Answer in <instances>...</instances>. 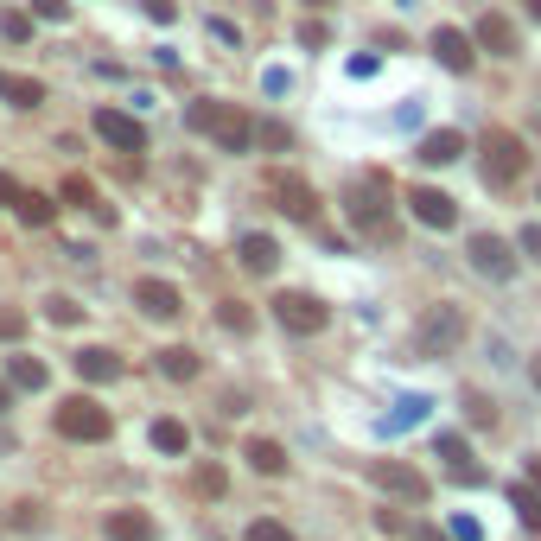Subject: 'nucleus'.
I'll use <instances>...</instances> for the list:
<instances>
[{
  "instance_id": "nucleus-1",
  "label": "nucleus",
  "mask_w": 541,
  "mask_h": 541,
  "mask_svg": "<svg viewBox=\"0 0 541 541\" xmlns=\"http://www.w3.org/2000/svg\"><path fill=\"white\" fill-rule=\"evenodd\" d=\"M185 128H191V134H211L223 153H249V147H255V121L242 115L236 102H217V96L191 102V109H185Z\"/></svg>"
},
{
  "instance_id": "nucleus-2",
  "label": "nucleus",
  "mask_w": 541,
  "mask_h": 541,
  "mask_svg": "<svg viewBox=\"0 0 541 541\" xmlns=\"http://www.w3.org/2000/svg\"><path fill=\"white\" fill-rule=\"evenodd\" d=\"M344 217L357 223L363 242H389V172H363V179L344 191Z\"/></svg>"
},
{
  "instance_id": "nucleus-3",
  "label": "nucleus",
  "mask_w": 541,
  "mask_h": 541,
  "mask_svg": "<svg viewBox=\"0 0 541 541\" xmlns=\"http://www.w3.org/2000/svg\"><path fill=\"white\" fill-rule=\"evenodd\" d=\"M51 427H58L64 440H83V446H102V440L115 433L109 408H102L96 395H64V401H58V414H51Z\"/></svg>"
},
{
  "instance_id": "nucleus-4",
  "label": "nucleus",
  "mask_w": 541,
  "mask_h": 541,
  "mask_svg": "<svg viewBox=\"0 0 541 541\" xmlns=\"http://www.w3.org/2000/svg\"><path fill=\"white\" fill-rule=\"evenodd\" d=\"M478 166H484V185H516L522 172H529V147H522V134L510 128H491L484 134V153H478Z\"/></svg>"
},
{
  "instance_id": "nucleus-5",
  "label": "nucleus",
  "mask_w": 541,
  "mask_h": 541,
  "mask_svg": "<svg viewBox=\"0 0 541 541\" xmlns=\"http://www.w3.org/2000/svg\"><path fill=\"white\" fill-rule=\"evenodd\" d=\"M274 325L293 331V338H319V331L331 325V306L319 300V293H274Z\"/></svg>"
},
{
  "instance_id": "nucleus-6",
  "label": "nucleus",
  "mask_w": 541,
  "mask_h": 541,
  "mask_svg": "<svg viewBox=\"0 0 541 541\" xmlns=\"http://www.w3.org/2000/svg\"><path fill=\"white\" fill-rule=\"evenodd\" d=\"M459 338H465V312L459 306H433L421 319V331H414L421 357H452V351H459Z\"/></svg>"
},
{
  "instance_id": "nucleus-7",
  "label": "nucleus",
  "mask_w": 541,
  "mask_h": 541,
  "mask_svg": "<svg viewBox=\"0 0 541 541\" xmlns=\"http://www.w3.org/2000/svg\"><path fill=\"white\" fill-rule=\"evenodd\" d=\"M465 255H471V268H478L484 281H510V274L522 268V255H516L503 236H491V230H478V236H471V242H465Z\"/></svg>"
},
{
  "instance_id": "nucleus-8",
  "label": "nucleus",
  "mask_w": 541,
  "mask_h": 541,
  "mask_svg": "<svg viewBox=\"0 0 541 541\" xmlns=\"http://www.w3.org/2000/svg\"><path fill=\"white\" fill-rule=\"evenodd\" d=\"M370 478H376L395 503H427V497H433L427 471H414V465H401V459H376V465H370Z\"/></svg>"
},
{
  "instance_id": "nucleus-9",
  "label": "nucleus",
  "mask_w": 541,
  "mask_h": 541,
  "mask_svg": "<svg viewBox=\"0 0 541 541\" xmlns=\"http://www.w3.org/2000/svg\"><path fill=\"white\" fill-rule=\"evenodd\" d=\"M408 211H414V223H427V230H452V223H459V198H446L440 185H414Z\"/></svg>"
},
{
  "instance_id": "nucleus-10",
  "label": "nucleus",
  "mask_w": 541,
  "mask_h": 541,
  "mask_svg": "<svg viewBox=\"0 0 541 541\" xmlns=\"http://www.w3.org/2000/svg\"><path fill=\"white\" fill-rule=\"evenodd\" d=\"M96 134H102L115 153H134V160L147 153V128H141L134 115H121V109H96Z\"/></svg>"
},
{
  "instance_id": "nucleus-11",
  "label": "nucleus",
  "mask_w": 541,
  "mask_h": 541,
  "mask_svg": "<svg viewBox=\"0 0 541 541\" xmlns=\"http://www.w3.org/2000/svg\"><path fill=\"white\" fill-rule=\"evenodd\" d=\"M427 45H433V58H440L446 71H459V77H471V64H478V39H471V32H459V26H440Z\"/></svg>"
},
{
  "instance_id": "nucleus-12",
  "label": "nucleus",
  "mask_w": 541,
  "mask_h": 541,
  "mask_svg": "<svg viewBox=\"0 0 541 541\" xmlns=\"http://www.w3.org/2000/svg\"><path fill=\"white\" fill-rule=\"evenodd\" d=\"M134 306H141L147 319L166 325V319H179V312H185V293L172 281H153V274H147V281H134Z\"/></svg>"
},
{
  "instance_id": "nucleus-13",
  "label": "nucleus",
  "mask_w": 541,
  "mask_h": 541,
  "mask_svg": "<svg viewBox=\"0 0 541 541\" xmlns=\"http://www.w3.org/2000/svg\"><path fill=\"white\" fill-rule=\"evenodd\" d=\"M274 198H281V211L293 223H319V191L306 179H293V172H274Z\"/></svg>"
},
{
  "instance_id": "nucleus-14",
  "label": "nucleus",
  "mask_w": 541,
  "mask_h": 541,
  "mask_svg": "<svg viewBox=\"0 0 541 541\" xmlns=\"http://www.w3.org/2000/svg\"><path fill=\"white\" fill-rule=\"evenodd\" d=\"M471 39H478V51H491V58H516V26L503 20V13H478V26H471Z\"/></svg>"
},
{
  "instance_id": "nucleus-15",
  "label": "nucleus",
  "mask_w": 541,
  "mask_h": 541,
  "mask_svg": "<svg viewBox=\"0 0 541 541\" xmlns=\"http://www.w3.org/2000/svg\"><path fill=\"white\" fill-rule=\"evenodd\" d=\"M414 160H421V166H452V160H465V134H459V128H433V134H421Z\"/></svg>"
},
{
  "instance_id": "nucleus-16",
  "label": "nucleus",
  "mask_w": 541,
  "mask_h": 541,
  "mask_svg": "<svg viewBox=\"0 0 541 541\" xmlns=\"http://www.w3.org/2000/svg\"><path fill=\"white\" fill-rule=\"evenodd\" d=\"M71 370H77L83 382H115V376H121V357L109 351V344H83V351L71 357Z\"/></svg>"
},
{
  "instance_id": "nucleus-17",
  "label": "nucleus",
  "mask_w": 541,
  "mask_h": 541,
  "mask_svg": "<svg viewBox=\"0 0 541 541\" xmlns=\"http://www.w3.org/2000/svg\"><path fill=\"white\" fill-rule=\"evenodd\" d=\"M236 255H242V268H249V274H274V268H281V242L261 236V230L242 236V242H236Z\"/></svg>"
},
{
  "instance_id": "nucleus-18",
  "label": "nucleus",
  "mask_w": 541,
  "mask_h": 541,
  "mask_svg": "<svg viewBox=\"0 0 541 541\" xmlns=\"http://www.w3.org/2000/svg\"><path fill=\"white\" fill-rule=\"evenodd\" d=\"M433 452H440V459H446V471H452V478H459V484H484V471L471 465V446L459 440V433H440V440H433Z\"/></svg>"
},
{
  "instance_id": "nucleus-19",
  "label": "nucleus",
  "mask_w": 541,
  "mask_h": 541,
  "mask_svg": "<svg viewBox=\"0 0 541 541\" xmlns=\"http://www.w3.org/2000/svg\"><path fill=\"white\" fill-rule=\"evenodd\" d=\"M198 370H204V357L191 351V344H166L160 351V376L166 382H198Z\"/></svg>"
},
{
  "instance_id": "nucleus-20",
  "label": "nucleus",
  "mask_w": 541,
  "mask_h": 541,
  "mask_svg": "<svg viewBox=\"0 0 541 541\" xmlns=\"http://www.w3.org/2000/svg\"><path fill=\"white\" fill-rule=\"evenodd\" d=\"M109 541H153V516L147 510H109Z\"/></svg>"
},
{
  "instance_id": "nucleus-21",
  "label": "nucleus",
  "mask_w": 541,
  "mask_h": 541,
  "mask_svg": "<svg viewBox=\"0 0 541 541\" xmlns=\"http://www.w3.org/2000/svg\"><path fill=\"white\" fill-rule=\"evenodd\" d=\"M153 452H166V459H185V452H191V427L172 421V414H166V421H153Z\"/></svg>"
},
{
  "instance_id": "nucleus-22",
  "label": "nucleus",
  "mask_w": 541,
  "mask_h": 541,
  "mask_svg": "<svg viewBox=\"0 0 541 541\" xmlns=\"http://www.w3.org/2000/svg\"><path fill=\"white\" fill-rule=\"evenodd\" d=\"M13 217L32 223V230H45V223H58V204H51L45 191H20V198H13Z\"/></svg>"
},
{
  "instance_id": "nucleus-23",
  "label": "nucleus",
  "mask_w": 541,
  "mask_h": 541,
  "mask_svg": "<svg viewBox=\"0 0 541 541\" xmlns=\"http://www.w3.org/2000/svg\"><path fill=\"white\" fill-rule=\"evenodd\" d=\"M242 459H249L261 478H281V471H287V446H281V440H249V452H242Z\"/></svg>"
},
{
  "instance_id": "nucleus-24",
  "label": "nucleus",
  "mask_w": 541,
  "mask_h": 541,
  "mask_svg": "<svg viewBox=\"0 0 541 541\" xmlns=\"http://www.w3.org/2000/svg\"><path fill=\"white\" fill-rule=\"evenodd\" d=\"M0 96H7L13 109H39V102H45V83H39V77H7V71H0Z\"/></svg>"
},
{
  "instance_id": "nucleus-25",
  "label": "nucleus",
  "mask_w": 541,
  "mask_h": 541,
  "mask_svg": "<svg viewBox=\"0 0 541 541\" xmlns=\"http://www.w3.org/2000/svg\"><path fill=\"white\" fill-rule=\"evenodd\" d=\"M7 382H13V389H32V395H39L45 382H51V370H45L39 357H7Z\"/></svg>"
},
{
  "instance_id": "nucleus-26",
  "label": "nucleus",
  "mask_w": 541,
  "mask_h": 541,
  "mask_svg": "<svg viewBox=\"0 0 541 541\" xmlns=\"http://www.w3.org/2000/svg\"><path fill=\"white\" fill-rule=\"evenodd\" d=\"M191 491H198V497H223V491H230V471H223V465H211V459H204L198 471H191Z\"/></svg>"
},
{
  "instance_id": "nucleus-27",
  "label": "nucleus",
  "mask_w": 541,
  "mask_h": 541,
  "mask_svg": "<svg viewBox=\"0 0 541 541\" xmlns=\"http://www.w3.org/2000/svg\"><path fill=\"white\" fill-rule=\"evenodd\" d=\"M64 198H71V204H90V211L102 217V223H109L115 211H109V204H96V185L90 179H83V172H71V179H64Z\"/></svg>"
},
{
  "instance_id": "nucleus-28",
  "label": "nucleus",
  "mask_w": 541,
  "mask_h": 541,
  "mask_svg": "<svg viewBox=\"0 0 541 541\" xmlns=\"http://www.w3.org/2000/svg\"><path fill=\"white\" fill-rule=\"evenodd\" d=\"M217 325L236 331V338H249V331H255V312L242 306V300H223V306H217Z\"/></svg>"
},
{
  "instance_id": "nucleus-29",
  "label": "nucleus",
  "mask_w": 541,
  "mask_h": 541,
  "mask_svg": "<svg viewBox=\"0 0 541 541\" xmlns=\"http://www.w3.org/2000/svg\"><path fill=\"white\" fill-rule=\"evenodd\" d=\"M510 503H516V516H522V529L535 535V529H541V497L529 491V484H516V491H510Z\"/></svg>"
},
{
  "instance_id": "nucleus-30",
  "label": "nucleus",
  "mask_w": 541,
  "mask_h": 541,
  "mask_svg": "<svg viewBox=\"0 0 541 541\" xmlns=\"http://www.w3.org/2000/svg\"><path fill=\"white\" fill-rule=\"evenodd\" d=\"M45 319H51V325H77L83 306L71 300V293H51V300H45Z\"/></svg>"
},
{
  "instance_id": "nucleus-31",
  "label": "nucleus",
  "mask_w": 541,
  "mask_h": 541,
  "mask_svg": "<svg viewBox=\"0 0 541 541\" xmlns=\"http://www.w3.org/2000/svg\"><path fill=\"white\" fill-rule=\"evenodd\" d=\"M255 141H261V147H274V153H293L287 121H261V128H255Z\"/></svg>"
},
{
  "instance_id": "nucleus-32",
  "label": "nucleus",
  "mask_w": 541,
  "mask_h": 541,
  "mask_svg": "<svg viewBox=\"0 0 541 541\" xmlns=\"http://www.w3.org/2000/svg\"><path fill=\"white\" fill-rule=\"evenodd\" d=\"M465 421H471V427H497V408H491L478 389H465Z\"/></svg>"
},
{
  "instance_id": "nucleus-33",
  "label": "nucleus",
  "mask_w": 541,
  "mask_h": 541,
  "mask_svg": "<svg viewBox=\"0 0 541 541\" xmlns=\"http://www.w3.org/2000/svg\"><path fill=\"white\" fill-rule=\"evenodd\" d=\"M242 541H293V535H287V522H274V516H255V522H249V535H242Z\"/></svg>"
},
{
  "instance_id": "nucleus-34",
  "label": "nucleus",
  "mask_w": 541,
  "mask_h": 541,
  "mask_svg": "<svg viewBox=\"0 0 541 541\" xmlns=\"http://www.w3.org/2000/svg\"><path fill=\"white\" fill-rule=\"evenodd\" d=\"M32 13L51 20V26H64V20H71V0H32Z\"/></svg>"
},
{
  "instance_id": "nucleus-35",
  "label": "nucleus",
  "mask_w": 541,
  "mask_h": 541,
  "mask_svg": "<svg viewBox=\"0 0 541 541\" xmlns=\"http://www.w3.org/2000/svg\"><path fill=\"white\" fill-rule=\"evenodd\" d=\"M0 32L20 45V39H32V20H26V13H0Z\"/></svg>"
},
{
  "instance_id": "nucleus-36",
  "label": "nucleus",
  "mask_w": 541,
  "mask_h": 541,
  "mask_svg": "<svg viewBox=\"0 0 541 541\" xmlns=\"http://www.w3.org/2000/svg\"><path fill=\"white\" fill-rule=\"evenodd\" d=\"M13 529H45V510L39 503H20V510H13Z\"/></svg>"
},
{
  "instance_id": "nucleus-37",
  "label": "nucleus",
  "mask_w": 541,
  "mask_h": 541,
  "mask_svg": "<svg viewBox=\"0 0 541 541\" xmlns=\"http://www.w3.org/2000/svg\"><path fill=\"white\" fill-rule=\"evenodd\" d=\"M376 529L382 535H408V516H401V510H376Z\"/></svg>"
},
{
  "instance_id": "nucleus-38",
  "label": "nucleus",
  "mask_w": 541,
  "mask_h": 541,
  "mask_svg": "<svg viewBox=\"0 0 541 541\" xmlns=\"http://www.w3.org/2000/svg\"><path fill=\"white\" fill-rule=\"evenodd\" d=\"M421 414H427V401H421V395H408V401H401V414H395V427H414Z\"/></svg>"
},
{
  "instance_id": "nucleus-39",
  "label": "nucleus",
  "mask_w": 541,
  "mask_h": 541,
  "mask_svg": "<svg viewBox=\"0 0 541 541\" xmlns=\"http://www.w3.org/2000/svg\"><path fill=\"white\" fill-rule=\"evenodd\" d=\"M516 249H522V255H529V261H541V223H529V230H522V236H516Z\"/></svg>"
},
{
  "instance_id": "nucleus-40",
  "label": "nucleus",
  "mask_w": 541,
  "mask_h": 541,
  "mask_svg": "<svg viewBox=\"0 0 541 541\" xmlns=\"http://www.w3.org/2000/svg\"><path fill=\"white\" fill-rule=\"evenodd\" d=\"M484 529H478V522H471V516H452V541H478Z\"/></svg>"
},
{
  "instance_id": "nucleus-41",
  "label": "nucleus",
  "mask_w": 541,
  "mask_h": 541,
  "mask_svg": "<svg viewBox=\"0 0 541 541\" xmlns=\"http://www.w3.org/2000/svg\"><path fill=\"white\" fill-rule=\"evenodd\" d=\"M20 331H26L20 312H0V338H20Z\"/></svg>"
},
{
  "instance_id": "nucleus-42",
  "label": "nucleus",
  "mask_w": 541,
  "mask_h": 541,
  "mask_svg": "<svg viewBox=\"0 0 541 541\" xmlns=\"http://www.w3.org/2000/svg\"><path fill=\"white\" fill-rule=\"evenodd\" d=\"M147 13H153V20H179V7H172V0H147Z\"/></svg>"
},
{
  "instance_id": "nucleus-43",
  "label": "nucleus",
  "mask_w": 541,
  "mask_h": 541,
  "mask_svg": "<svg viewBox=\"0 0 541 541\" xmlns=\"http://www.w3.org/2000/svg\"><path fill=\"white\" fill-rule=\"evenodd\" d=\"M414 541H452V529H433V522H421V529H414Z\"/></svg>"
},
{
  "instance_id": "nucleus-44",
  "label": "nucleus",
  "mask_w": 541,
  "mask_h": 541,
  "mask_svg": "<svg viewBox=\"0 0 541 541\" xmlns=\"http://www.w3.org/2000/svg\"><path fill=\"white\" fill-rule=\"evenodd\" d=\"M20 198V185H13V172H0V204H13Z\"/></svg>"
},
{
  "instance_id": "nucleus-45",
  "label": "nucleus",
  "mask_w": 541,
  "mask_h": 541,
  "mask_svg": "<svg viewBox=\"0 0 541 541\" xmlns=\"http://www.w3.org/2000/svg\"><path fill=\"white\" fill-rule=\"evenodd\" d=\"M522 7H529V20H535V26H541V0H522Z\"/></svg>"
},
{
  "instance_id": "nucleus-46",
  "label": "nucleus",
  "mask_w": 541,
  "mask_h": 541,
  "mask_svg": "<svg viewBox=\"0 0 541 541\" xmlns=\"http://www.w3.org/2000/svg\"><path fill=\"white\" fill-rule=\"evenodd\" d=\"M7 401H13V395H7V389H0V414H7Z\"/></svg>"
},
{
  "instance_id": "nucleus-47",
  "label": "nucleus",
  "mask_w": 541,
  "mask_h": 541,
  "mask_svg": "<svg viewBox=\"0 0 541 541\" xmlns=\"http://www.w3.org/2000/svg\"><path fill=\"white\" fill-rule=\"evenodd\" d=\"M535 389H541V357H535Z\"/></svg>"
},
{
  "instance_id": "nucleus-48",
  "label": "nucleus",
  "mask_w": 541,
  "mask_h": 541,
  "mask_svg": "<svg viewBox=\"0 0 541 541\" xmlns=\"http://www.w3.org/2000/svg\"><path fill=\"white\" fill-rule=\"evenodd\" d=\"M312 7H331V0H312Z\"/></svg>"
}]
</instances>
